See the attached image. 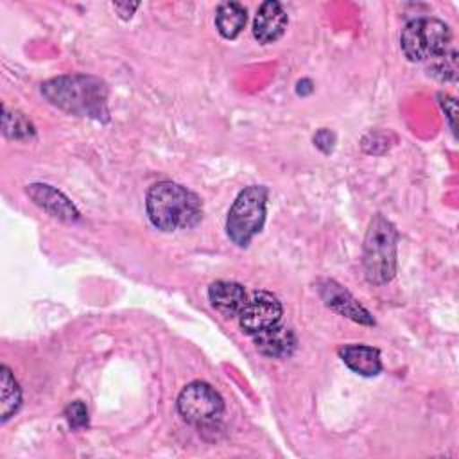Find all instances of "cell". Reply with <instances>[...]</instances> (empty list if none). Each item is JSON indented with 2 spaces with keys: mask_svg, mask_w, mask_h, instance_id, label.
Here are the masks:
<instances>
[{
  "mask_svg": "<svg viewBox=\"0 0 459 459\" xmlns=\"http://www.w3.org/2000/svg\"><path fill=\"white\" fill-rule=\"evenodd\" d=\"M45 99L77 117L108 120V88L91 75L74 74L54 77L41 84Z\"/></svg>",
  "mask_w": 459,
  "mask_h": 459,
  "instance_id": "1",
  "label": "cell"
},
{
  "mask_svg": "<svg viewBox=\"0 0 459 459\" xmlns=\"http://www.w3.org/2000/svg\"><path fill=\"white\" fill-rule=\"evenodd\" d=\"M145 208L149 221L161 231H178L194 228L203 217V203L192 190L160 181L147 192Z\"/></svg>",
  "mask_w": 459,
  "mask_h": 459,
  "instance_id": "2",
  "label": "cell"
},
{
  "mask_svg": "<svg viewBox=\"0 0 459 459\" xmlns=\"http://www.w3.org/2000/svg\"><path fill=\"white\" fill-rule=\"evenodd\" d=\"M398 233L391 221L377 213L366 231L362 244V264L368 281L385 285L396 273Z\"/></svg>",
  "mask_w": 459,
  "mask_h": 459,
  "instance_id": "3",
  "label": "cell"
},
{
  "mask_svg": "<svg viewBox=\"0 0 459 459\" xmlns=\"http://www.w3.org/2000/svg\"><path fill=\"white\" fill-rule=\"evenodd\" d=\"M265 204L267 188L262 185H251L237 195L226 219L228 237L237 246L247 247L253 237L260 233L265 222Z\"/></svg>",
  "mask_w": 459,
  "mask_h": 459,
  "instance_id": "4",
  "label": "cell"
},
{
  "mask_svg": "<svg viewBox=\"0 0 459 459\" xmlns=\"http://www.w3.org/2000/svg\"><path fill=\"white\" fill-rule=\"evenodd\" d=\"M450 27L430 16L411 20L400 34V47L409 61H430L450 45Z\"/></svg>",
  "mask_w": 459,
  "mask_h": 459,
  "instance_id": "5",
  "label": "cell"
},
{
  "mask_svg": "<svg viewBox=\"0 0 459 459\" xmlns=\"http://www.w3.org/2000/svg\"><path fill=\"white\" fill-rule=\"evenodd\" d=\"M178 411L192 425H208L222 416L224 402L210 384L195 380L179 393Z\"/></svg>",
  "mask_w": 459,
  "mask_h": 459,
  "instance_id": "6",
  "label": "cell"
},
{
  "mask_svg": "<svg viewBox=\"0 0 459 459\" xmlns=\"http://www.w3.org/2000/svg\"><path fill=\"white\" fill-rule=\"evenodd\" d=\"M281 314L283 308L276 296L265 290H256L247 298L246 305L242 307L238 314V325L246 333L255 335L262 330L278 325Z\"/></svg>",
  "mask_w": 459,
  "mask_h": 459,
  "instance_id": "7",
  "label": "cell"
},
{
  "mask_svg": "<svg viewBox=\"0 0 459 459\" xmlns=\"http://www.w3.org/2000/svg\"><path fill=\"white\" fill-rule=\"evenodd\" d=\"M317 292L326 307L335 310L337 314L350 317L355 323L360 325H375L371 314L337 281L333 280H319L317 281Z\"/></svg>",
  "mask_w": 459,
  "mask_h": 459,
  "instance_id": "8",
  "label": "cell"
},
{
  "mask_svg": "<svg viewBox=\"0 0 459 459\" xmlns=\"http://www.w3.org/2000/svg\"><path fill=\"white\" fill-rule=\"evenodd\" d=\"M25 192L39 208L48 212L52 217L65 222H75L79 219V212L74 206V203L54 186L43 185V183H32V185H27Z\"/></svg>",
  "mask_w": 459,
  "mask_h": 459,
  "instance_id": "9",
  "label": "cell"
},
{
  "mask_svg": "<svg viewBox=\"0 0 459 459\" xmlns=\"http://www.w3.org/2000/svg\"><path fill=\"white\" fill-rule=\"evenodd\" d=\"M287 22H289V16L281 7V4L274 0H267L256 11V16L253 22V36L264 45L273 43L278 38H281V34L285 32Z\"/></svg>",
  "mask_w": 459,
  "mask_h": 459,
  "instance_id": "10",
  "label": "cell"
},
{
  "mask_svg": "<svg viewBox=\"0 0 459 459\" xmlns=\"http://www.w3.org/2000/svg\"><path fill=\"white\" fill-rule=\"evenodd\" d=\"M256 350L273 359H287L296 348V337L289 326L274 325L253 335Z\"/></svg>",
  "mask_w": 459,
  "mask_h": 459,
  "instance_id": "11",
  "label": "cell"
},
{
  "mask_svg": "<svg viewBox=\"0 0 459 459\" xmlns=\"http://www.w3.org/2000/svg\"><path fill=\"white\" fill-rule=\"evenodd\" d=\"M208 299L215 310L228 317H233L240 314L242 307L247 301V294L240 283L219 280L208 287Z\"/></svg>",
  "mask_w": 459,
  "mask_h": 459,
  "instance_id": "12",
  "label": "cell"
},
{
  "mask_svg": "<svg viewBox=\"0 0 459 459\" xmlns=\"http://www.w3.org/2000/svg\"><path fill=\"white\" fill-rule=\"evenodd\" d=\"M339 357L355 373L362 377H375L382 371L380 353L373 346L366 344H346L339 348Z\"/></svg>",
  "mask_w": 459,
  "mask_h": 459,
  "instance_id": "13",
  "label": "cell"
},
{
  "mask_svg": "<svg viewBox=\"0 0 459 459\" xmlns=\"http://www.w3.org/2000/svg\"><path fill=\"white\" fill-rule=\"evenodd\" d=\"M246 20H247L246 7L240 5L238 2L221 4L217 9V14H215L217 30L226 39H235L242 32Z\"/></svg>",
  "mask_w": 459,
  "mask_h": 459,
  "instance_id": "14",
  "label": "cell"
},
{
  "mask_svg": "<svg viewBox=\"0 0 459 459\" xmlns=\"http://www.w3.org/2000/svg\"><path fill=\"white\" fill-rule=\"evenodd\" d=\"M0 371V418L7 421L22 405V391L7 366H2Z\"/></svg>",
  "mask_w": 459,
  "mask_h": 459,
  "instance_id": "15",
  "label": "cell"
},
{
  "mask_svg": "<svg viewBox=\"0 0 459 459\" xmlns=\"http://www.w3.org/2000/svg\"><path fill=\"white\" fill-rule=\"evenodd\" d=\"M2 131L5 136L14 138V140H23L30 138L34 134V126L18 111H9L4 106L2 113Z\"/></svg>",
  "mask_w": 459,
  "mask_h": 459,
  "instance_id": "16",
  "label": "cell"
},
{
  "mask_svg": "<svg viewBox=\"0 0 459 459\" xmlns=\"http://www.w3.org/2000/svg\"><path fill=\"white\" fill-rule=\"evenodd\" d=\"M429 74L439 81H455L457 77V52L454 48H446L439 56L429 61Z\"/></svg>",
  "mask_w": 459,
  "mask_h": 459,
  "instance_id": "17",
  "label": "cell"
},
{
  "mask_svg": "<svg viewBox=\"0 0 459 459\" xmlns=\"http://www.w3.org/2000/svg\"><path fill=\"white\" fill-rule=\"evenodd\" d=\"M65 416L72 429H82L88 425V409L81 400L68 403L65 409Z\"/></svg>",
  "mask_w": 459,
  "mask_h": 459,
  "instance_id": "18",
  "label": "cell"
},
{
  "mask_svg": "<svg viewBox=\"0 0 459 459\" xmlns=\"http://www.w3.org/2000/svg\"><path fill=\"white\" fill-rule=\"evenodd\" d=\"M333 142H335V136L332 131L328 129H321L316 136H314V143L323 151V152H330L332 147H333Z\"/></svg>",
  "mask_w": 459,
  "mask_h": 459,
  "instance_id": "19",
  "label": "cell"
},
{
  "mask_svg": "<svg viewBox=\"0 0 459 459\" xmlns=\"http://www.w3.org/2000/svg\"><path fill=\"white\" fill-rule=\"evenodd\" d=\"M136 7H138V4H131V5H129V4H115V9H117V11H122V9H124V13H122L124 18H127V16L131 18V14H133V11H134Z\"/></svg>",
  "mask_w": 459,
  "mask_h": 459,
  "instance_id": "20",
  "label": "cell"
}]
</instances>
